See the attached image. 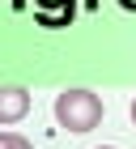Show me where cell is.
Returning a JSON list of instances; mask_svg holds the SVG:
<instances>
[{
	"label": "cell",
	"mask_w": 136,
	"mask_h": 149,
	"mask_svg": "<svg viewBox=\"0 0 136 149\" xmlns=\"http://www.w3.org/2000/svg\"><path fill=\"white\" fill-rule=\"evenodd\" d=\"M56 119L68 132H90L102 124V98L94 90H64L56 94Z\"/></svg>",
	"instance_id": "obj_1"
},
{
	"label": "cell",
	"mask_w": 136,
	"mask_h": 149,
	"mask_svg": "<svg viewBox=\"0 0 136 149\" xmlns=\"http://www.w3.org/2000/svg\"><path fill=\"white\" fill-rule=\"evenodd\" d=\"M30 111V90L22 85H0V124H17Z\"/></svg>",
	"instance_id": "obj_2"
},
{
	"label": "cell",
	"mask_w": 136,
	"mask_h": 149,
	"mask_svg": "<svg viewBox=\"0 0 136 149\" xmlns=\"http://www.w3.org/2000/svg\"><path fill=\"white\" fill-rule=\"evenodd\" d=\"M0 149H34L22 132H0Z\"/></svg>",
	"instance_id": "obj_3"
},
{
	"label": "cell",
	"mask_w": 136,
	"mask_h": 149,
	"mask_svg": "<svg viewBox=\"0 0 136 149\" xmlns=\"http://www.w3.org/2000/svg\"><path fill=\"white\" fill-rule=\"evenodd\" d=\"M132 124H136V98H132Z\"/></svg>",
	"instance_id": "obj_4"
},
{
	"label": "cell",
	"mask_w": 136,
	"mask_h": 149,
	"mask_svg": "<svg viewBox=\"0 0 136 149\" xmlns=\"http://www.w3.org/2000/svg\"><path fill=\"white\" fill-rule=\"evenodd\" d=\"M38 4H51V0H38ZM64 4H72V0H64Z\"/></svg>",
	"instance_id": "obj_5"
},
{
	"label": "cell",
	"mask_w": 136,
	"mask_h": 149,
	"mask_svg": "<svg viewBox=\"0 0 136 149\" xmlns=\"http://www.w3.org/2000/svg\"><path fill=\"white\" fill-rule=\"evenodd\" d=\"M124 4H136V0H124Z\"/></svg>",
	"instance_id": "obj_6"
},
{
	"label": "cell",
	"mask_w": 136,
	"mask_h": 149,
	"mask_svg": "<svg viewBox=\"0 0 136 149\" xmlns=\"http://www.w3.org/2000/svg\"><path fill=\"white\" fill-rule=\"evenodd\" d=\"M102 149H115V145H102Z\"/></svg>",
	"instance_id": "obj_7"
}]
</instances>
